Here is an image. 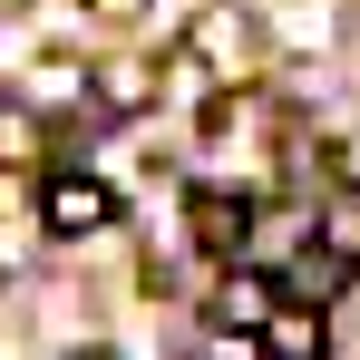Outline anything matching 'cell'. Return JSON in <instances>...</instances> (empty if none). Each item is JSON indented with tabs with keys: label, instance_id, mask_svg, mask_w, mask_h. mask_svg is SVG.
Wrapping results in <instances>:
<instances>
[{
	"label": "cell",
	"instance_id": "1",
	"mask_svg": "<svg viewBox=\"0 0 360 360\" xmlns=\"http://www.w3.org/2000/svg\"><path fill=\"white\" fill-rule=\"evenodd\" d=\"M108 214H117V185L108 176H88V166H49L39 176V224L49 234H98Z\"/></svg>",
	"mask_w": 360,
	"mask_h": 360
},
{
	"label": "cell",
	"instance_id": "2",
	"mask_svg": "<svg viewBox=\"0 0 360 360\" xmlns=\"http://www.w3.org/2000/svg\"><path fill=\"white\" fill-rule=\"evenodd\" d=\"M273 302H283L273 273H224V283H214V321H224V331H263Z\"/></svg>",
	"mask_w": 360,
	"mask_h": 360
},
{
	"label": "cell",
	"instance_id": "3",
	"mask_svg": "<svg viewBox=\"0 0 360 360\" xmlns=\"http://www.w3.org/2000/svg\"><path fill=\"white\" fill-rule=\"evenodd\" d=\"M195 243H205V253H243V243H253V205L205 185V195H195Z\"/></svg>",
	"mask_w": 360,
	"mask_h": 360
},
{
	"label": "cell",
	"instance_id": "4",
	"mask_svg": "<svg viewBox=\"0 0 360 360\" xmlns=\"http://www.w3.org/2000/svg\"><path fill=\"white\" fill-rule=\"evenodd\" d=\"M263 351H273V360H321V311H311V302H273Z\"/></svg>",
	"mask_w": 360,
	"mask_h": 360
},
{
	"label": "cell",
	"instance_id": "5",
	"mask_svg": "<svg viewBox=\"0 0 360 360\" xmlns=\"http://www.w3.org/2000/svg\"><path fill=\"white\" fill-rule=\"evenodd\" d=\"M0 166H39V108L0 88Z\"/></svg>",
	"mask_w": 360,
	"mask_h": 360
},
{
	"label": "cell",
	"instance_id": "6",
	"mask_svg": "<svg viewBox=\"0 0 360 360\" xmlns=\"http://www.w3.org/2000/svg\"><path fill=\"white\" fill-rule=\"evenodd\" d=\"M88 10H98V20H136L146 0H88Z\"/></svg>",
	"mask_w": 360,
	"mask_h": 360
},
{
	"label": "cell",
	"instance_id": "7",
	"mask_svg": "<svg viewBox=\"0 0 360 360\" xmlns=\"http://www.w3.org/2000/svg\"><path fill=\"white\" fill-rule=\"evenodd\" d=\"M78 360H108V351H78Z\"/></svg>",
	"mask_w": 360,
	"mask_h": 360
}]
</instances>
